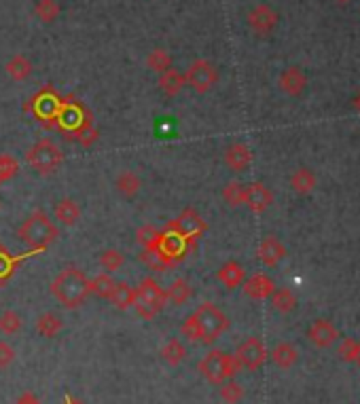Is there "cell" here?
Returning <instances> with one entry per match:
<instances>
[{
  "label": "cell",
  "mask_w": 360,
  "mask_h": 404,
  "mask_svg": "<svg viewBox=\"0 0 360 404\" xmlns=\"http://www.w3.org/2000/svg\"><path fill=\"white\" fill-rule=\"evenodd\" d=\"M352 102H354V108H356V110H359V112H360V92H359V94H356V96H354V100H352Z\"/></svg>",
  "instance_id": "cell-42"
},
{
  "label": "cell",
  "mask_w": 360,
  "mask_h": 404,
  "mask_svg": "<svg viewBox=\"0 0 360 404\" xmlns=\"http://www.w3.org/2000/svg\"><path fill=\"white\" fill-rule=\"evenodd\" d=\"M221 398L225 400L227 404H238L244 398V388H241L238 381L229 379L225 383H221Z\"/></svg>",
  "instance_id": "cell-36"
},
{
  "label": "cell",
  "mask_w": 360,
  "mask_h": 404,
  "mask_svg": "<svg viewBox=\"0 0 360 404\" xmlns=\"http://www.w3.org/2000/svg\"><path fill=\"white\" fill-rule=\"evenodd\" d=\"M244 197H246V185H241L238 180L229 182V185L223 189V200L227 202V205H231V207L244 205Z\"/></svg>",
  "instance_id": "cell-34"
},
{
  "label": "cell",
  "mask_w": 360,
  "mask_h": 404,
  "mask_svg": "<svg viewBox=\"0 0 360 404\" xmlns=\"http://www.w3.org/2000/svg\"><path fill=\"white\" fill-rule=\"evenodd\" d=\"M271 360L276 362V366L280 368H290L297 364L299 360V351L295 349V345L290 343H278L271 351Z\"/></svg>",
  "instance_id": "cell-23"
},
{
  "label": "cell",
  "mask_w": 360,
  "mask_h": 404,
  "mask_svg": "<svg viewBox=\"0 0 360 404\" xmlns=\"http://www.w3.org/2000/svg\"><path fill=\"white\" fill-rule=\"evenodd\" d=\"M240 371V364L236 360V356H229L221 349H212L208 351L202 362H200V373L204 379H208L214 386H221L229 379H234Z\"/></svg>",
  "instance_id": "cell-4"
},
{
  "label": "cell",
  "mask_w": 360,
  "mask_h": 404,
  "mask_svg": "<svg viewBox=\"0 0 360 404\" xmlns=\"http://www.w3.org/2000/svg\"><path fill=\"white\" fill-rule=\"evenodd\" d=\"M21 324H23V320H21V315L17 311L9 309V311L0 313V332L2 334H15V332H19Z\"/></svg>",
  "instance_id": "cell-33"
},
{
  "label": "cell",
  "mask_w": 360,
  "mask_h": 404,
  "mask_svg": "<svg viewBox=\"0 0 360 404\" xmlns=\"http://www.w3.org/2000/svg\"><path fill=\"white\" fill-rule=\"evenodd\" d=\"M225 163H227V168L231 172H244L252 163V151L244 142H236V144L227 146V151H225Z\"/></svg>",
  "instance_id": "cell-16"
},
{
  "label": "cell",
  "mask_w": 360,
  "mask_h": 404,
  "mask_svg": "<svg viewBox=\"0 0 360 404\" xmlns=\"http://www.w3.org/2000/svg\"><path fill=\"white\" fill-rule=\"evenodd\" d=\"M185 85H187L185 75L178 72V70H174V68H170V70H165L163 75H159V87H161V92H163L168 98L178 96V94L185 89Z\"/></svg>",
  "instance_id": "cell-18"
},
{
  "label": "cell",
  "mask_w": 360,
  "mask_h": 404,
  "mask_svg": "<svg viewBox=\"0 0 360 404\" xmlns=\"http://www.w3.org/2000/svg\"><path fill=\"white\" fill-rule=\"evenodd\" d=\"M109 301L115 305L117 309L125 311V309L133 307V303H136V288H131L127 282H121V284L115 286V290H113Z\"/></svg>",
  "instance_id": "cell-28"
},
{
  "label": "cell",
  "mask_w": 360,
  "mask_h": 404,
  "mask_svg": "<svg viewBox=\"0 0 360 404\" xmlns=\"http://www.w3.org/2000/svg\"><path fill=\"white\" fill-rule=\"evenodd\" d=\"M241 288H244V295H246V297H250V299H254V301H265V299H269L271 293L276 290V284H273V280H271L269 275H265V273H254V275H250L248 280H244Z\"/></svg>",
  "instance_id": "cell-13"
},
{
  "label": "cell",
  "mask_w": 360,
  "mask_h": 404,
  "mask_svg": "<svg viewBox=\"0 0 360 404\" xmlns=\"http://www.w3.org/2000/svg\"><path fill=\"white\" fill-rule=\"evenodd\" d=\"M168 229L170 231H174L176 235H180L187 244L189 241H195V239H200L204 233H206V220L195 212V209H191V207H187L176 220H172L170 224H168Z\"/></svg>",
  "instance_id": "cell-8"
},
{
  "label": "cell",
  "mask_w": 360,
  "mask_h": 404,
  "mask_svg": "<svg viewBox=\"0 0 360 404\" xmlns=\"http://www.w3.org/2000/svg\"><path fill=\"white\" fill-rule=\"evenodd\" d=\"M55 218H58L62 224H66V226L77 224L79 218H81V207H79V203L75 202V200H60V202L55 203Z\"/></svg>",
  "instance_id": "cell-22"
},
{
  "label": "cell",
  "mask_w": 360,
  "mask_h": 404,
  "mask_svg": "<svg viewBox=\"0 0 360 404\" xmlns=\"http://www.w3.org/2000/svg\"><path fill=\"white\" fill-rule=\"evenodd\" d=\"M100 265H102L109 273H113V271H117V269H121V267L125 265V256L121 254L119 250L109 248V250H104V252L100 254Z\"/></svg>",
  "instance_id": "cell-35"
},
{
  "label": "cell",
  "mask_w": 360,
  "mask_h": 404,
  "mask_svg": "<svg viewBox=\"0 0 360 404\" xmlns=\"http://www.w3.org/2000/svg\"><path fill=\"white\" fill-rule=\"evenodd\" d=\"M51 295L68 309H77L87 301L89 293V280L85 273L77 267H66L58 273V278L51 282Z\"/></svg>",
  "instance_id": "cell-1"
},
{
  "label": "cell",
  "mask_w": 360,
  "mask_h": 404,
  "mask_svg": "<svg viewBox=\"0 0 360 404\" xmlns=\"http://www.w3.org/2000/svg\"><path fill=\"white\" fill-rule=\"evenodd\" d=\"M290 187H293V191L299 193V195L312 193V191L316 189V176H314V172L307 170V168L295 170L293 176H290Z\"/></svg>",
  "instance_id": "cell-21"
},
{
  "label": "cell",
  "mask_w": 360,
  "mask_h": 404,
  "mask_svg": "<svg viewBox=\"0 0 360 404\" xmlns=\"http://www.w3.org/2000/svg\"><path fill=\"white\" fill-rule=\"evenodd\" d=\"M191 295H193V290H191L189 282L182 280V278L174 280V282L165 288V299H168V303L176 305V307L187 303V301L191 299Z\"/></svg>",
  "instance_id": "cell-24"
},
{
  "label": "cell",
  "mask_w": 360,
  "mask_h": 404,
  "mask_svg": "<svg viewBox=\"0 0 360 404\" xmlns=\"http://www.w3.org/2000/svg\"><path fill=\"white\" fill-rule=\"evenodd\" d=\"M269 299H271L273 309L280 311V313H290V311L297 307V297H295V293L288 290V288H276Z\"/></svg>",
  "instance_id": "cell-31"
},
{
  "label": "cell",
  "mask_w": 360,
  "mask_h": 404,
  "mask_svg": "<svg viewBox=\"0 0 360 404\" xmlns=\"http://www.w3.org/2000/svg\"><path fill=\"white\" fill-rule=\"evenodd\" d=\"M13 360H15V349L6 341H0V368H6Z\"/></svg>",
  "instance_id": "cell-40"
},
{
  "label": "cell",
  "mask_w": 360,
  "mask_h": 404,
  "mask_svg": "<svg viewBox=\"0 0 360 404\" xmlns=\"http://www.w3.org/2000/svg\"><path fill=\"white\" fill-rule=\"evenodd\" d=\"M4 70H6V75L13 79V81H26L30 75H32V62L26 58V55H21V53H17V55H13L6 64H4Z\"/></svg>",
  "instance_id": "cell-20"
},
{
  "label": "cell",
  "mask_w": 360,
  "mask_h": 404,
  "mask_svg": "<svg viewBox=\"0 0 360 404\" xmlns=\"http://www.w3.org/2000/svg\"><path fill=\"white\" fill-rule=\"evenodd\" d=\"M273 203V193L263 185V182H252L246 185V197H244V205H248L250 212L254 214H263L269 205Z\"/></svg>",
  "instance_id": "cell-12"
},
{
  "label": "cell",
  "mask_w": 360,
  "mask_h": 404,
  "mask_svg": "<svg viewBox=\"0 0 360 404\" xmlns=\"http://www.w3.org/2000/svg\"><path fill=\"white\" fill-rule=\"evenodd\" d=\"M187 85L195 92V94H208L217 83H219V70L210 60H195L189 68H187Z\"/></svg>",
  "instance_id": "cell-7"
},
{
  "label": "cell",
  "mask_w": 360,
  "mask_h": 404,
  "mask_svg": "<svg viewBox=\"0 0 360 404\" xmlns=\"http://www.w3.org/2000/svg\"><path fill=\"white\" fill-rule=\"evenodd\" d=\"M146 68H148L151 72L163 75L165 70L172 68V55H170L165 49L157 47V49H153V51L146 55Z\"/></svg>",
  "instance_id": "cell-27"
},
{
  "label": "cell",
  "mask_w": 360,
  "mask_h": 404,
  "mask_svg": "<svg viewBox=\"0 0 360 404\" xmlns=\"http://www.w3.org/2000/svg\"><path fill=\"white\" fill-rule=\"evenodd\" d=\"M17 235H19V239H21L28 248H32V250H45V248H49V246L58 239L60 231H58V226L49 220L47 214L34 212V214H30V216L23 220V224L19 226Z\"/></svg>",
  "instance_id": "cell-2"
},
{
  "label": "cell",
  "mask_w": 360,
  "mask_h": 404,
  "mask_svg": "<svg viewBox=\"0 0 360 404\" xmlns=\"http://www.w3.org/2000/svg\"><path fill=\"white\" fill-rule=\"evenodd\" d=\"M339 4H346V2H350V0H337Z\"/></svg>",
  "instance_id": "cell-44"
},
{
  "label": "cell",
  "mask_w": 360,
  "mask_h": 404,
  "mask_svg": "<svg viewBox=\"0 0 360 404\" xmlns=\"http://www.w3.org/2000/svg\"><path fill=\"white\" fill-rule=\"evenodd\" d=\"M356 349H359V341L354 339H344L339 345V356L344 362H354L356 360Z\"/></svg>",
  "instance_id": "cell-38"
},
{
  "label": "cell",
  "mask_w": 360,
  "mask_h": 404,
  "mask_svg": "<svg viewBox=\"0 0 360 404\" xmlns=\"http://www.w3.org/2000/svg\"><path fill=\"white\" fill-rule=\"evenodd\" d=\"M307 339H310L316 347L324 349V347H331V345L339 339V332H337V328H335L329 320H316V322L310 326V330H307Z\"/></svg>",
  "instance_id": "cell-14"
},
{
  "label": "cell",
  "mask_w": 360,
  "mask_h": 404,
  "mask_svg": "<svg viewBox=\"0 0 360 404\" xmlns=\"http://www.w3.org/2000/svg\"><path fill=\"white\" fill-rule=\"evenodd\" d=\"M193 317L197 324V341L206 345L214 343L229 328V317L214 303L200 305Z\"/></svg>",
  "instance_id": "cell-3"
},
{
  "label": "cell",
  "mask_w": 360,
  "mask_h": 404,
  "mask_svg": "<svg viewBox=\"0 0 360 404\" xmlns=\"http://www.w3.org/2000/svg\"><path fill=\"white\" fill-rule=\"evenodd\" d=\"M62 13V6L58 0H38L34 4V17L40 23H53Z\"/></svg>",
  "instance_id": "cell-26"
},
{
  "label": "cell",
  "mask_w": 360,
  "mask_h": 404,
  "mask_svg": "<svg viewBox=\"0 0 360 404\" xmlns=\"http://www.w3.org/2000/svg\"><path fill=\"white\" fill-rule=\"evenodd\" d=\"M354 362L360 366V341H359V349H356V360H354Z\"/></svg>",
  "instance_id": "cell-43"
},
{
  "label": "cell",
  "mask_w": 360,
  "mask_h": 404,
  "mask_svg": "<svg viewBox=\"0 0 360 404\" xmlns=\"http://www.w3.org/2000/svg\"><path fill=\"white\" fill-rule=\"evenodd\" d=\"M159 237H161V231H157L153 224H142V226L136 231V241H138L144 250H148V252H155V250H157Z\"/></svg>",
  "instance_id": "cell-32"
},
{
  "label": "cell",
  "mask_w": 360,
  "mask_h": 404,
  "mask_svg": "<svg viewBox=\"0 0 360 404\" xmlns=\"http://www.w3.org/2000/svg\"><path fill=\"white\" fill-rule=\"evenodd\" d=\"M217 278H219V282H221L225 288L234 290V288H238V286L244 284L246 271H244V267H241L238 261H227V263L219 269Z\"/></svg>",
  "instance_id": "cell-17"
},
{
  "label": "cell",
  "mask_w": 360,
  "mask_h": 404,
  "mask_svg": "<svg viewBox=\"0 0 360 404\" xmlns=\"http://www.w3.org/2000/svg\"><path fill=\"white\" fill-rule=\"evenodd\" d=\"M62 159H64V155H62L60 146L53 140H49V138L38 140L26 153V163L34 172H38V174H51V172H55L62 165Z\"/></svg>",
  "instance_id": "cell-6"
},
{
  "label": "cell",
  "mask_w": 360,
  "mask_h": 404,
  "mask_svg": "<svg viewBox=\"0 0 360 404\" xmlns=\"http://www.w3.org/2000/svg\"><path fill=\"white\" fill-rule=\"evenodd\" d=\"M284 256H286V248L278 237L273 235L263 237V241L258 244V261L265 267H276Z\"/></svg>",
  "instance_id": "cell-15"
},
{
  "label": "cell",
  "mask_w": 360,
  "mask_h": 404,
  "mask_svg": "<svg viewBox=\"0 0 360 404\" xmlns=\"http://www.w3.org/2000/svg\"><path fill=\"white\" fill-rule=\"evenodd\" d=\"M168 305L165 299V290L153 280V278H144L138 288H136V311L138 315H142L144 320H153L155 315H159Z\"/></svg>",
  "instance_id": "cell-5"
},
{
  "label": "cell",
  "mask_w": 360,
  "mask_h": 404,
  "mask_svg": "<svg viewBox=\"0 0 360 404\" xmlns=\"http://www.w3.org/2000/svg\"><path fill=\"white\" fill-rule=\"evenodd\" d=\"M161 358L165 364L170 366H178L185 358H187V349L178 339H170L163 347H161Z\"/></svg>",
  "instance_id": "cell-30"
},
{
  "label": "cell",
  "mask_w": 360,
  "mask_h": 404,
  "mask_svg": "<svg viewBox=\"0 0 360 404\" xmlns=\"http://www.w3.org/2000/svg\"><path fill=\"white\" fill-rule=\"evenodd\" d=\"M180 332H182L185 339H189V341H197V324H195L193 313H191L189 317H185L182 326H180Z\"/></svg>",
  "instance_id": "cell-39"
},
{
  "label": "cell",
  "mask_w": 360,
  "mask_h": 404,
  "mask_svg": "<svg viewBox=\"0 0 360 404\" xmlns=\"http://www.w3.org/2000/svg\"><path fill=\"white\" fill-rule=\"evenodd\" d=\"M11 269H13V261H11L4 252H0V278L9 275Z\"/></svg>",
  "instance_id": "cell-41"
},
{
  "label": "cell",
  "mask_w": 360,
  "mask_h": 404,
  "mask_svg": "<svg viewBox=\"0 0 360 404\" xmlns=\"http://www.w3.org/2000/svg\"><path fill=\"white\" fill-rule=\"evenodd\" d=\"M278 11H273L269 4H256L250 13H248V26L256 36H269L276 26H278Z\"/></svg>",
  "instance_id": "cell-10"
},
{
  "label": "cell",
  "mask_w": 360,
  "mask_h": 404,
  "mask_svg": "<svg viewBox=\"0 0 360 404\" xmlns=\"http://www.w3.org/2000/svg\"><path fill=\"white\" fill-rule=\"evenodd\" d=\"M236 360L240 364V368H246V371H258L265 360H267V349L263 345L261 339L256 337H250L241 343L236 351Z\"/></svg>",
  "instance_id": "cell-9"
},
{
  "label": "cell",
  "mask_w": 360,
  "mask_h": 404,
  "mask_svg": "<svg viewBox=\"0 0 360 404\" xmlns=\"http://www.w3.org/2000/svg\"><path fill=\"white\" fill-rule=\"evenodd\" d=\"M115 286H117V282L113 280L111 273H100L94 280H89V293L100 297V299H111Z\"/></svg>",
  "instance_id": "cell-29"
},
{
  "label": "cell",
  "mask_w": 360,
  "mask_h": 404,
  "mask_svg": "<svg viewBox=\"0 0 360 404\" xmlns=\"http://www.w3.org/2000/svg\"><path fill=\"white\" fill-rule=\"evenodd\" d=\"M115 187H117V191H119L123 197H133L142 189V178L136 172L125 170V172H121L119 176H117Z\"/></svg>",
  "instance_id": "cell-25"
},
{
  "label": "cell",
  "mask_w": 360,
  "mask_h": 404,
  "mask_svg": "<svg viewBox=\"0 0 360 404\" xmlns=\"http://www.w3.org/2000/svg\"><path fill=\"white\" fill-rule=\"evenodd\" d=\"M19 165L11 155H0V182H6L9 178H13L17 174Z\"/></svg>",
  "instance_id": "cell-37"
},
{
  "label": "cell",
  "mask_w": 360,
  "mask_h": 404,
  "mask_svg": "<svg viewBox=\"0 0 360 404\" xmlns=\"http://www.w3.org/2000/svg\"><path fill=\"white\" fill-rule=\"evenodd\" d=\"M34 328H36L38 334H43V337H47V339H53V337L60 334V330L64 328V322H62V317H60L58 313L47 311V313H43V315L36 317Z\"/></svg>",
  "instance_id": "cell-19"
},
{
  "label": "cell",
  "mask_w": 360,
  "mask_h": 404,
  "mask_svg": "<svg viewBox=\"0 0 360 404\" xmlns=\"http://www.w3.org/2000/svg\"><path fill=\"white\" fill-rule=\"evenodd\" d=\"M278 85H280V89H282L286 96L297 98V96H301V94L305 92V87H307V77H305V72H303L299 66H288L286 70H282V75H280V79H278Z\"/></svg>",
  "instance_id": "cell-11"
}]
</instances>
